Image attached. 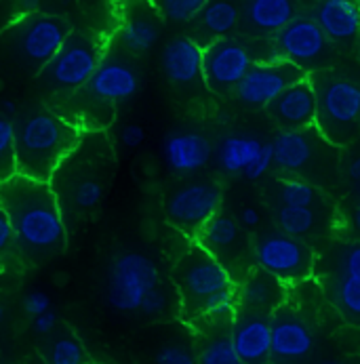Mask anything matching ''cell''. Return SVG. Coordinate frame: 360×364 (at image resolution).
<instances>
[{"label":"cell","mask_w":360,"mask_h":364,"mask_svg":"<svg viewBox=\"0 0 360 364\" xmlns=\"http://www.w3.org/2000/svg\"><path fill=\"white\" fill-rule=\"evenodd\" d=\"M274 166V148H272V141H263V148L259 150V154L253 158V162L245 168V177L251 179V181H258L261 179L270 168Z\"/></svg>","instance_id":"obj_39"},{"label":"cell","mask_w":360,"mask_h":364,"mask_svg":"<svg viewBox=\"0 0 360 364\" xmlns=\"http://www.w3.org/2000/svg\"><path fill=\"white\" fill-rule=\"evenodd\" d=\"M51 341L47 346V363L49 364H89V354L80 339L70 328H59V333L53 331Z\"/></svg>","instance_id":"obj_29"},{"label":"cell","mask_w":360,"mask_h":364,"mask_svg":"<svg viewBox=\"0 0 360 364\" xmlns=\"http://www.w3.org/2000/svg\"><path fill=\"white\" fill-rule=\"evenodd\" d=\"M4 316H6V312H4V306L0 304V324L4 322Z\"/></svg>","instance_id":"obj_49"},{"label":"cell","mask_w":360,"mask_h":364,"mask_svg":"<svg viewBox=\"0 0 360 364\" xmlns=\"http://www.w3.org/2000/svg\"><path fill=\"white\" fill-rule=\"evenodd\" d=\"M261 148L263 141L253 135H228L217 144V164L226 175H240L253 162Z\"/></svg>","instance_id":"obj_28"},{"label":"cell","mask_w":360,"mask_h":364,"mask_svg":"<svg viewBox=\"0 0 360 364\" xmlns=\"http://www.w3.org/2000/svg\"><path fill=\"white\" fill-rule=\"evenodd\" d=\"M154 364H198V356L186 343H166L154 356Z\"/></svg>","instance_id":"obj_38"},{"label":"cell","mask_w":360,"mask_h":364,"mask_svg":"<svg viewBox=\"0 0 360 364\" xmlns=\"http://www.w3.org/2000/svg\"><path fill=\"white\" fill-rule=\"evenodd\" d=\"M322 364H339V363H322Z\"/></svg>","instance_id":"obj_51"},{"label":"cell","mask_w":360,"mask_h":364,"mask_svg":"<svg viewBox=\"0 0 360 364\" xmlns=\"http://www.w3.org/2000/svg\"><path fill=\"white\" fill-rule=\"evenodd\" d=\"M276 225L280 232L295 236V238H306L314 234L320 225V213L318 207H285L276 210Z\"/></svg>","instance_id":"obj_30"},{"label":"cell","mask_w":360,"mask_h":364,"mask_svg":"<svg viewBox=\"0 0 360 364\" xmlns=\"http://www.w3.org/2000/svg\"><path fill=\"white\" fill-rule=\"evenodd\" d=\"M236 312H238V295L234 287H228L208 295L203 306L198 308L196 318H205L208 322H226V320H234Z\"/></svg>","instance_id":"obj_31"},{"label":"cell","mask_w":360,"mask_h":364,"mask_svg":"<svg viewBox=\"0 0 360 364\" xmlns=\"http://www.w3.org/2000/svg\"><path fill=\"white\" fill-rule=\"evenodd\" d=\"M160 282L156 261L142 251L116 253L105 276V301L120 314L139 312V306L150 289Z\"/></svg>","instance_id":"obj_8"},{"label":"cell","mask_w":360,"mask_h":364,"mask_svg":"<svg viewBox=\"0 0 360 364\" xmlns=\"http://www.w3.org/2000/svg\"><path fill=\"white\" fill-rule=\"evenodd\" d=\"M253 259L258 267L276 276L285 284L306 280L314 272V253L302 238L285 232L263 234L253 247Z\"/></svg>","instance_id":"obj_11"},{"label":"cell","mask_w":360,"mask_h":364,"mask_svg":"<svg viewBox=\"0 0 360 364\" xmlns=\"http://www.w3.org/2000/svg\"><path fill=\"white\" fill-rule=\"evenodd\" d=\"M230 337L243 364H268L272 358V314L238 310Z\"/></svg>","instance_id":"obj_18"},{"label":"cell","mask_w":360,"mask_h":364,"mask_svg":"<svg viewBox=\"0 0 360 364\" xmlns=\"http://www.w3.org/2000/svg\"><path fill=\"white\" fill-rule=\"evenodd\" d=\"M150 2L162 17V21L192 23L208 0H150Z\"/></svg>","instance_id":"obj_35"},{"label":"cell","mask_w":360,"mask_h":364,"mask_svg":"<svg viewBox=\"0 0 360 364\" xmlns=\"http://www.w3.org/2000/svg\"><path fill=\"white\" fill-rule=\"evenodd\" d=\"M15 249V234H13V225L11 219L6 215V210L0 203V257L9 255Z\"/></svg>","instance_id":"obj_41"},{"label":"cell","mask_w":360,"mask_h":364,"mask_svg":"<svg viewBox=\"0 0 360 364\" xmlns=\"http://www.w3.org/2000/svg\"><path fill=\"white\" fill-rule=\"evenodd\" d=\"M17 173L15 158V120L0 112V183Z\"/></svg>","instance_id":"obj_36"},{"label":"cell","mask_w":360,"mask_h":364,"mask_svg":"<svg viewBox=\"0 0 360 364\" xmlns=\"http://www.w3.org/2000/svg\"><path fill=\"white\" fill-rule=\"evenodd\" d=\"M0 203L6 210L17 253L30 263L61 255L68 247V223L49 181L15 173L0 183Z\"/></svg>","instance_id":"obj_1"},{"label":"cell","mask_w":360,"mask_h":364,"mask_svg":"<svg viewBox=\"0 0 360 364\" xmlns=\"http://www.w3.org/2000/svg\"><path fill=\"white\" fill-rule=\"evenodd\" d=\"M173 308V293L169 287H164L162 282H158L154 289L148 291V295L144 297L142 306H139V312L148 318H162L171 312Z\"/></svg>","instance_id":"obj_37"},{"label":"cell","mask_w":360,"mask_h":364,"mask_svg":"<svg viewBox=\"0 0 360 364\" xmlns=\"http://www.w3.org/2000/svg\"><path fill=\"white\" fill-rule=\"evenodd\" d=\"M194 23V41L203 47L217 38L230 36L240 23V9L232 0H208L205 9L198 13Z\"/></svg>","instance_id":"obj_26"},{"label":"cell","mask_w":360,"mask_h":364,"mask_svg":"<svg viewBox=\"0 0 360 364\" xmlns=\"http://www.w3.org/2000/svg\"><path fill=\"white\" fill-rule=\"evenodd\" d=\"M348 177H350L352 181H359L360 183V156L350 160V164H348Z\"/></svg>","instance_id":"obj_46"},{"label":"cell","mask_w":360,"mask_h":364,"mask_svg":"<svg viewBox=\"0 0 360 364\" xmlns=\"http://www.w3.org/2000/svg\"><path fill=\"white\" fill-rule=\"evenodd\" d=\"M308 74L287 59H259L234 89V97L249 107H268L282 91Z\"/></svg>","instance_id":"obj_14"},{"label":"cell","mask_w":360,"mask_h":364,"mask_svg":"<svg viewBox=\"0 0 360 364\" xmlns=\"http://www.w3.org/2000/svg\"><path fill=\"white\" fill-rule=\"evenodd\" d=\"M278 200L285 207H318L320 192L300 177H287L278 183Z\"/></svg>","instance_id":"obj_33"},{"label":"cell","mask_w":360,"mask_h":364,"mask_svg":"<svg viewBox=\"0 0 360 364\" xmlns=\"http://www.w3.org/2000/svg\"><path fill=\"white\" fill-rule=\"evenodd\" d=\"M272 148L274 164L282 173L309 175L316 171V166H320L329 148L335 146L329 144L316 127H312L304 131H280L272 139Z\"/></svg>","instance_id":"obj_15"},{"label":"cell","mask_w":360,"mask_h":364,"mask_svg":"<svg viewBox=\"0 0 360 364\" xmlns=\"http://www.w3.org/2000/svg\"><path fill=\"white\" fill-rule=\"evenodd\" d=\"M316 91V129L335 148L356 139L360 131V80L333 72L318 70L312 76Z\"/></svg>","instance_id":"obj_6"},{"label":"cell","mask_w":360,"mask_h":364,"mask_svg":"<svg viewBox=\"0 0 360 364\" xmlns=\"http://www.w3.org/2000/svg\"><path fill=\"white\" fill-rule=\"evenodd\" d=\"M162 32V17L150 0H125L118 26V47L129 55L152 51Z\"/></svg>","instance_id":"obj_17"},{"label":"cell","mask_w":360,"mask_h":364,"mask_svg":"<svg viewBox=\"0 0 360 364\" xmlns=\"http://www.w3.org/2000/svg\"><path fill=\"white\" fill-rule=\"evenodd\" d=\"M0 356H2V352H0Z\"/></svg>","instance_id":"obj_52"},{"label":"cell","mask_w":360,"mask_h":364,"mask_svg":"<svg viewBox=\"0 0 360 364\" xmlns=\"http://www.w3.org/2000/svg\"><path fill=\"white\" fill-rule=\"evenodd\" d=\"M144 141H146V129H144L142 124L131 122V124H125V127L120 129V144H122L125 148L135 150V148H139Z\"/></svg>","instance_id":"obj_42"},{"label":"cell","mask_w":360,"mask_h":364,"mask_svg":"<svg viewBox=\"0 0 360 364\" xmlns=\"http://www.w3.org/2000/svg\"><path fill=\"white\" fill-rule=\"evenodd\" d=\"M312 17L333 45H359L360 0H316Z\"/></svg>","instance_id":"obj_22"},{"label":"cell","mask_w":360,"mask_h":364,"mask_svg":"<svg viewBox=\"0 0 360 364\" xmlns=\"http://www.w3.org/2000/svg\"><path fill=\"white\" fill-rule=\"evenodd\" d=\"M116 158L105 131H85L78 146L51 177L65 223L91 217L107 196Z\"/></svg>","instance_id":"obj_2"},{"label":"cell","mask_w":360,"mask_h":364,"mask_svg":"<svg viewBox=\"0 0 360 364\" xmlns=\"http://www.w3.org/2000/svg\"><path fill=\"white\" fill-rule=\"evenodd\" d=\"M350 217H352V228H354V230L360 234V203L354 207V210H352V215H350Z\"/></svg>","instance_id":"obj_48"},{"label":"cell","mask_w":360,"mask_h":364,"mask_svg":"<svg viewBox=\"0 0 360 364\" xmlns=\"http://www.w3.org/2000/svg\"><path fill=\"white\" fill-rule=\"evenodd\" d=\"M255 55L251 47L234 36L217 38L205 47L203 57V76L205 85L217 95H230L238 82L247 76Z\"/></svg>","instance_id":"obj_12"},{"label":"cell","mask_w":360,"mask_h":364,"mask_svg":"<svg viewBox=\"0 0 360 364\" xmlns=\"http://www.w3.org/2000/svg\"><path fill=\"white\" fill-rule=\"evenodd\" d=\"M83 129L59 116L53 107H34L15 118L17 173L51 181L55 171L83 137Z\"/></svg>","instance_id":"obj_4"},{"label":"cell","mask_w":360,"mask_h":364,"mask_svg":"<svg viewBox=\"0 0 360 364\" xmlns=\"http://www.w3.org/2000/svg\"><path fill=\"white\" fill-rule=\"evenodd\" d=\"M68 19L47 13H30L11 21L0 32V59L11 70L38 76L70 36Z\"/></svg>","instance_id":"obj_5"},{"label":"cell","mask_w":360,"mask_h":364,"mask_svg":"<svg viewBox=\"0 0 360 364\" xmlns=\"http://www.w3.org/2000/svg\"><path fill=\"white\" fill-rule=\"evenodd\" d=\"M89 364H93V363H89Z\"/></svg>","instance_id":"obj_53"},{"label":"cell","mask_w":360,"mask_h":364,"mask_svg":"<svg viewBox=\"0 0 360 364\" xmlns=\"http://www.w3.org/2000/svg\"><path fill=\"white\" fill-rule=\"evenodd\" d=\"M57 314L51 310H47V312H43L41 316H34V322H32V326H34V331L38 333V335H51L53 331H57Z\"/></svg>","instance_id":"obj_43"},{"label":"cell","mask_w":360,"mask_h":364,"mask_svg":"<svg viewBox=\"0 0 360 364\" xmlns=\"http://www.w3.org/2000/svg\"><path fill=\"white\" fill-rule=\"evenodd\" d=\"M359 59H360V38H359Z\"/></svg>","instance_id":"obj_50"},{"label":"cell","mask_w":360,"mask_h":364,"mask_svg":"<svg viewBox=\"0 0 360 364\" xmlns=\"http://www.w3.org/2000/svg\"><path fill=\"white\" fill-rule=\"evenodd\" d=\"M173 282L179 293L184 312L190 318H196L198 308L208 295L234 287L230 269L198 242L190 247L177 261L173 269Z\"/></svg>","instance_id":"obj_9"},{"label":"cell","mask_w":360,"mask_h":364,"mask_svg":"<svg viewBox=\"0 0 360 364\" xmlns=\"http://www.w3.org/2000/svg\"><path fill=\"white\" fill-rule=\"evenodd\" d=\"M316 348V333L300 312L280 306L272 314V363L300 364Z\"/></svg>","instance_id":"obj_16"},{"label":"cell","mask_w":360,"mask_h":364,"mask_svg":"<svg viewBox=\"0 0 360 364\" xmlns=\"http://www.w3.org/2000/svg\"><path fill=\"white\" fill-rule=\"evenodd\" d=\"M295 0H247L243 23L255 36H274L297 17Z\"/></svg>","instance_id":"obj_25"},{"label":"cell","mask_w":360,"mask_h":364,"mask_svg":"<svg viewBox=\"0 0 360 364\" xmlns=\"http://www.w3.org/2000/svg\"><path fill=\"white\" fill-rule=\"evenodd\" d=\"M238 221L245 228H258L259 221H261V215H259V210L255 207H243L240 213H238Z\"/></svg>","instance_id":"obj_44"},{"label":"cell","mask_w":360,"mask_h":364,"mask_svg":"<svg viewBox=\"0 0 360 364\" xmlns=\"http://www.w3.org/2000/svg\"><path fill=\"white\" fill-rule=\"evenodd\" d=\"M238 295V308L251 310V312L274 314L280 306H285V282L276 276L268 274L265 269H253L243 280Z\"/></svg>","instance_id":"obj_24"},{"label":"cell","mask_w":360,"mask_h":364,"mask_svg":"<svg viewBox=\"0 0 360 364\" xmlns=\"http://www.w3.org/2000/svg\"><path fill=\"white\" fill-rule=\"evenodd\" d=\"M324 293L337 314L360 328V280L344 274H324Z\"/></svg>","instance_id":"obj_27"},{"label":"cell","mask_w":360,"mask_h":364,"mask_svg":"<svg viewBox=\"0 0 360 364\" xmlns=\"http://www.w3.org/2000/svg\"><path fill=\"white\" fill-rule=\"evenodd\" d=\"M322 274H344L360 280V242L335 245L324 259Z\"/></svg>","instance_id":"obj_32"},{"label":"cell","mask_w":360,"mask_h":364,"mask_svg":"<svg viewBox=\"0 0 360 364\" xmlns=\"http://www.w3.org/2000/svg\"><path fill=\"white\" fill-rule=\"evenodd\" d=\"M316 91L309 74L268 105V114L280 131H304L316 127Z\"/></svg>","instance_id":"obj_19"},{"label":"cell","mask_w":360,"mask_h":364,"mask_svg":"<svg viewBox=\"0 0 360 364\" xmlns=\"http://www.w3.org/2000/svg\"><path fill=\"white\" fill-rule=\"evenodd\" d=\"M196 242L226 267L245 259L249 253V242L240 221L228 213H215L196 234Z\"/></svg>","instance_id":"obj_20"},{"label":"cell","mask_w":360,"mask_h":364,"mask_svg":"<svg viewBox=\"0 0 360 364\" xmlns=\"http://www.w3.org/2000/svg\"><path fill=\"white\" fill-rule=\"evenodd\" d=\"M103 55L105 47L102 38L91 32L72 30L61 49L41 70L38 82L47 93L65 100L91 80Z\"/></svg>","instance_id":"obj_7"},{"label":"cell","mask_w":360,"mask_h":364,"mask_svg":"<svg viewBox=\"0 0 360 364\" xmlns=\"http://www.w3.org/2000/svg\"><path fill=\"white\" fill-rule=\"evenodd\" d=\"M0 112L6 114V116H11V118H15L17 116V104L11 102V100H2L0 102Z\"/></svg>","instance_id":"obj_47"},{"label":"cell","mask_w":360,"mask_h":364,"mask_svg":"<svg viewBox=\"0 0 360 364\" xmlns=\"http://www.w3.org/2000/svg\"><path fill=\"white\" fill-rule=\"evenodd\" d=\"M333 57V43L327 38L314 17L297 15L287 23L272 41V59H287L302 68L306 74H314L329 65Z\"/></svg>","instance_id":"obj_10"},{"label":"cell","mask_w":360,"mask_h":364,"mask_svg":"<svg viewBox=\"0 0 360 364\" xmlns=\"http://www.w3.org/2000/svg\"><path fill=\"white\" fill-rule=\"evenodd\" d=\"M213 156V146L201 131H173L162 141V158L171 173L192 175L203 171Z\"/></svg>","instance_id":"obj_23"},{"label":"cell","mask_w":360,"mask_h":364,"mask_svg":"<svg viewBox=\"0 0 360 364\" xmlns=\"http://www.w3.org/2000/svg\"><path fill=\"white\" fill-rule=\"evenodd\" d=\"M221 208V188L213 181H192L173 190L164 200L166 221L179 232L194 236Z\"/></svg>","instance_id":"obj_13"},{"label":"cell","mask_w":360,"mask_h":364,"mask_svg":"<svg viewBox=\"0 0 360 364\" xmlns=\"http://www.w3.org/2000/svg\"><path fill=\"white\" fill-rule=\"evenodd\" d=\"M203 57L205 47L198 41H194L192 36H175L162 47L160 65L171 85L188 89L205 82Z\"/></svg>","instance_id":"obj_21"},{"label":"cell","mask_w":360,"mask_h":364,"mask_svg":"<svg viewBox=\"0 0 360 364\" xmlns=\"http://www.w3.org/2000/svg\"><path fill=\"white\" fill-rule=\"evenodd\" d=\"M198 364H243L230 333H217L208 337L198 352Z\"/></svg>","instance_id":"obj_34"},{"label":"cell","mask_w":360,"mask_h":364,"mask_svg":"<svg viewBox=\"0 0 360 364\" xmlns=\"http://www.w3.org/2000/svg\"><path fill=\"white\" fill-rule=\"evenodd\" d=\"M53 301L51 297L45 293V291H30L26 297H23V312L28 316H41L43 312L51 310Z\"/></svg>","instance_id":"obj_40"},{"label":"cell","mask_w":360,"mask_h":364,"mask_svg":"<svg viewBox=\"0 0 360 364\" xmlns=\"http://www.w3.org/2000/svg\"><path fill=\"white\" fill-rule=\"evenodd\" d=\"M13 2H15L17 17L30 15V13H38V11H41V0H13Z\"/></svg>","instance_id":"obj_45"},{"label":"cell","mask_w":360,"mask_h":364,"mask_svg":"<svg viewBox=\"0 0 360 364\" xmlns=\"http://www.w3.org/2000/svg\"><path fill=\"white\" fill-rule=\"evenodd\" d=\"M142 89V74L131 55L107 47L91 80L74 95L61 100L53 109L83 131H103L118 105L131 102Z\"/></svg>","instance_id":"obj_3"}]
</instances>
